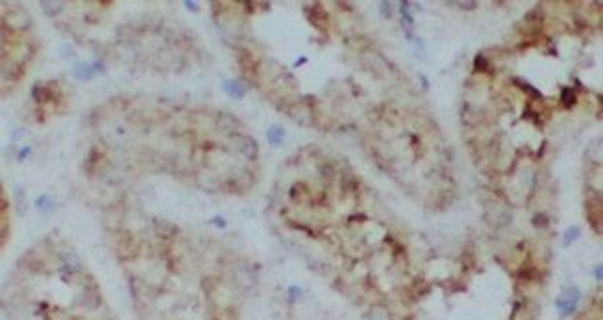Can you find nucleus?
I'll use <instances>...</instances> for the list:
<instances>
[{"mask_svg":"<svg viewBox=\"0 0 603 320\" xmlns=\"http://www.w3.org/2000/svg\"><path fill=\"white\" fill-rule=\"evenodd\" d=\"M596 275H598V280H599V278H601V265L596 267Z\"/></svg>","mask_w":603,"mask_h":320,"instance_id":"obj_4","label":"nucleus"},{"mask_svg":"<svg viewBox=\"0 0 603 320\" xmlns=\"http://www.w3.org/2000/svg\"><path fill=\"white\" fill-rule=\"evenodd\" d=\"M579 236H582V233H579V227H570L567 231V234H565V245H570V243H574V241H576Z\"/></svg>","mask_w":603,"mask_h":320,"instance_id":"obj_3","label":"nucleus"},{"mask_svg":"<svg viewBox=\"0 0 603 320\" xmlns=\"http://www.w3.org/2000/svg\"><path fill=\"white\" fill-rule=\"evenodd\" d=\"M579 291L577 289H565V293L561 294L559 299H557V309H559L561 316H567V315H572L574 311H576V306H577V300H579Z\"/></svg>","mask_w":603,"mask_h":320,"instance_id":"obj_2","label":"nucleus"},{"mask_svg":"<svg viewBox=\"0 0 603 320\" xmlns=\"http://www.w3.org/2000/svg\"><path fill=\"white\" fill-rule=\"evenodd\" d=\"M35 53V39L26 15L6 11L2 15V77L4 86L15 84L26 75L28 64Z\"/></svg>","mask_w":603,"mask_h":320,"instance_id":"obj_1","label":"nucleus"}]
</instances>
